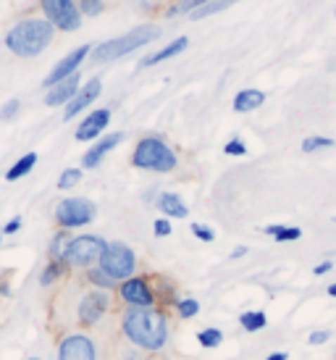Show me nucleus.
I'll use <instances>...</instances> for the list:
<instances>
[{
  "label": "nucleus",
  "instance_id": "f257e3e1",
  "mask_svg": "<svg viewBox=\"0 0 336 360\" xmlns=\"http://www.w3.org/2000/svg\"><path fill=\"white\" fill-rule=\"evenodd\" d=\"M113 305H116L113 292L87 287L79 279V284H69L53 297L50 319L53 323H60L63 331L95 329L108 313H113Z\"/></svg>",
  "mask_w": 336,
  "mask_h": 360
},
{
  "label": "nucleus",
  "instance_id": "f03ea898",
  "mask_svg": "<svg viewBox=\"0 0 336 360\" xmlns=\"http://www.w3.org/2000/svg\"><path fill=\"white\" fill-rule=\"evenodd\" d=\"M119 331L124 342L134 345L145 355H158L171 340V316L163 308H121Z\"/></svg>",
  "mask_w": 336,
  "mask_h": 360
},
{
  "label": "nucleus",
  "instance_id": "7ed1b4c3",
  "mask_svg": "<svg viewBox=\"0 0 336 360\" xmlns=\"http://www.w3.org/2000/svg\"><path fill=\"white\" fill-rule=\"evenodd\" d=\"M56 37V27L48 19H21L6 34V48L19 58H34Z\"/></svg>",
  "mask_w": 336,
  "mask_h": 360
},
{
  "label": "nucleus",
  "instance_id": "20e7f679",
  "mask_svg": "<svg viewBox=\"0 0 336 360\" xmlns=\"http://www.w3.org/2000/svg\"><path fill=\"white\" fill-rule=\"evenodd\" d=\"M131 166L139 171H153V174H171L179 166V155L163 137L150 134L134 145Z\"/></svg>",
  "mask_w": 336,
  "mask_h": 360
},
{
  "label": "nucleus",
  "instance_id": "39448f33",
  "mask_svg": "<svg viewBox=\"0 0 336 360\" xmlns=\"http://www.w3.org/2000/svg\"><path fill=\"white\" fill-rule=\"evenodd\" d=\"M158 37H160L158 27L155 24H145V27H137V30L127 32L121 37H113V40H105L103 45H98L92 51V58L98 60V63H103V60H116L121 56H129V53L145 48L148 42L158 40Z\"/></svg>",
  "mask_w": 336,
  "mask_h": 360
},
{
  "label": "nucleus",
  "instance_id": "423d86ee",
  "mask_svg": "<svg viewBox=\"0 0 336 360\" xmlns=\"http://www.w3.org/2000/svg\"><path fill=\"white\" fill-rule=\"evenodd\" d=\"M105 237H100V234H77V237H71L69 248L63 252V260H66V266L71 271H87L92 266H98L100 258H103V252H105Z\"/></svg>",
  "mask_w": 336,
  "mask_h": 360
},
{
  "label": "nucleus",
  "instance_id": "0eeeda50",
  "mask_svg": "<svg viewBox=\"0 0 336 360\" xmlns=\"http://www.w3.org/2000/svg\"><path fill=\"white\" fill-rule=\"evenodd\" d=\"M56 360H100V345L89 329H71L58 334Z\"/></svg>",
  "mask_w": 336,
  "mask_h": 360
},
{
  "label": "nucleus",
  "instance_id": "6e6552de",
  "mask_svg": "<svg viewBox=\"0 0 336 360\" xmlns=\"http://www.w3.org/2000/svg\"><path fill=\"white\" fill-rule=\"evenodd\" d=\"M98 266L105 271L113 281H124V279H131V276L137 274L139 258L127 242H108Z\"/></svg>",
  "mask_w": 336,
  "mask_h": 360
},
{
  "label": "nucleus",
  "instance_id": "1a4fd4ad",
  "mask_svg": "<svg viewBox=\"0 0 336 360\" xmlns=\"http://www.w3.org/2000/svg\"><path fill=\"white\" fill-rule=\"evenodd\" d=\"M113 297L121 308H155V290H153V276L134 274L131 279L119 281V287L113 290Z\"/></svg>",
  "mask_w": 336,
  "mask_h": 360
},
{
  "label": "nucleus",
  "instance_id": "9d476101",
  "mask_svg": "<svg viewBox=\"0 0 336 360\" xmlns=\"http://www.w3.org/2000/svg\"><path fill=\"white\" fill-rule=\"evenodd\" d=\"M95 216H98V208L87 198H63L56 205V224H58V229L66 231L87 226V224L95 221Z\"/></svg>",
  "mask_w": 336,
  "mask_h": 360
},
{
  "label": "nucleus",
  "instance_id": "9b49d317",
  "mask_svg": "<svg viewBox=\"0 0 336 360\" xmlns=\"http://www.w3.org/2000/svg\"><path fill=\"white\" fill-rule=\"evenodd\" d=\"M45 19L63 32H77L82 27V13L79 6L74 0H40Z\"/></svg>",
  "mask_w": 336,
  "mask_h": 360
},
{
  "label": "nucleus",
  "instance_id": "f8f14e48",
  "mask_svg": "<svg viewBox=\"0 0 336 360\" xmlns=\"http://www.w3.org/2000/svg\"><path fill=\"white\" fill-rule=\"evenodd\" d=\"M89 53H92V45H82V48H77V51H71L69 56H63V58H60L58 63L53 66V71H50L48 77H45L42 87H45V90H50V87H56L58 82L69 79L71 74H77Z\"/></svg>",
  "mask_w": 336,
  "mask_h": 360
},
{
  "label": "nucleus",
  "instance_id": "ddd939ff",
  "mask_svg": "<svg viewBox=\"0 0 336 360\" xmlns=\"http://www.w3.org/2000/svg\"><path fill=\"white\" fill-rule=\"evenodd\" d=\"M100 90H103V82H100V77H92V79H87L84 84L79 87V92L74 95V101L63 108V121H69V119H77L82 110L89 108L92 103L100 98Z\"/></svg>",
  "mask_w": 336,
  "mask_h": 360
},
{
  "label": "nucleus",
  "instance_id": "4468645a",
  "mask_svg": "<svg viewBox=\"0 0 336 360\" xmlns=\"http://www.w3.org/2000/svg\"><path fill=\"white\" fill-rule=\"evenodd\" d=\"M108 124H110V108L92 110V113H87V116L82 119V124L77 127V131H74V137L79 142L98 140V137H103V131H105Z\"/></svg>",
  "mask_w": 336,
  "mask_h": 360
},
{
  "label": "nucleus",
  "instance_id": "2eb2a0df",
  "mask_svg": "<svg viewBox=\"0 0 336 360\" xmlns=\"http://www.w3.org/2000/svg\"><path fill=\"white\" fill-rule=\"evenodd\" d=\"M121 140H124V134H121V131H110V134H105V137H100V140L95 142L84 155H82V169L84 171L98 169L100 163H103V158H105L113 148H119Z\"/></svg>",
  "mask_w": 336,
  "mask_h": 360
},
{
  "label": "nucleus",
  "instance_id": "dca6fc26",
  "mask_svg": "<svg viewBox=\"0 0 336 360\" xmlns=\"http://www.w3.org/2000/svg\"><path fill=\"white\" fill-rule=\"evenodd\" d=\"M82 87V74L77 71V74H71L69 79L58 82L56 87H50L48 92H45V105H50V108H66L71 101H74V95L79 92Z\"/></svg>",
  "mask_w": 336,
  "mask_h": 360
},
{
  "label": "nucleus",
  "instance_id": "f3484780",
  "mask_svg": "<svg viewBox=\"0 0 336 360\" xmlns=\"http://www.w3.org/2000/svg\"><path fill=\"white\" fill-rule=\"evenodd\" d=\"M155 208L163 213V219H187L189 216V208L184 198L176 195V192H160L158 198H155Z\"/></svg>",
  "mask_w": 336,
  "mask_h": 360
},
{
  "label": "nucleus",
  "instance_id": "a211bd4d",
  "mask_svg": "<svg viewBox=\"0 0 336 360\" xmlns=\"http://www.w3.org/2000/svg\"><path fill=\"white\" fill-rule=\"evenodd\" d=\"M66 279H71V269L66 266V260H48L40 271V290H50Z\"/></svg>",
  "mask_w": 336,
  "mask_h": 360
},
{
  "label": "nucleus",
  "instance_id": "6ab92c4d",
  "mask_svg": "<svg viewBox=\"0 0 336 360\" xmlns=\"http://www.w3.org/2000/svg\"><path fill=\"white\" fill-rule=\"evenodd\" d=\"M153 290H155V300H158V308L168 310L174 308V302L181 297L179 290L174 287V281L168 276H153Z\"/></svg>",
  "mask_w": 336,
  "mask_h": 360
},
{
  "label": "nucleus",
  "instance_id": "aec40b11",
  "mask_svg": "<svg viewBox=\"0 0 336 360\" xmlns=\"http://www.w3.org/2000/svg\"><path fill=\"white\" fill-rule=\"evenodd\" d=\"M263 103H266V92L250 87V90H239L237 95H234V103H231V105H234L237 113H252V110H257Z\"/></svg>",
  "mask_w": 336,
  "mask_h": 360
},
{
  "label": "nucleus",
  "instance_id": "412c9836",
  "mask_svg": "<svg viewBox=\"0 0 336 360\" xmlns=\"http://www.w3.org/2000/svg\"><path fill=\"white\" fill-rule=\"evenodd\" d=\"M187 45H189L187 37H176V40H171V42H168L166 48H160L158 53H153V56H148V58H142V60H139V66L145 69V66H155V63H163V60L174 58V56H179V53H184V51H187Z\"/></svg>",
  "mask_w": 336,
  "mask_h": 360
},
{
  "label": "nucleus",
  "instance_id": "4be33fe9",
  "mask_svg": "<svg viewBox=\"0 0 336 360\" xmlns=\"http://www.w3.org/2000/svg\"><path fill=\"white\" fill-rule=\"evenodd\" d=\"M82 281L87 284V287H95V290H105V292H113L119 287V281H113L105 274V271L100 269V266H92V269L82 271Z\"/></svg>",
  "mask_w": 336,
  "mask_h": 360
},
{
  "label": "nucleus",
  "instance_id": "5701e85b",
  "mask_svg": "<svg viewBox=\"0 0 336 360\" xmlns=\"http://www.w3.org/2000/svg\"><path fill=\"white\" fill-rule=\"evenodd\" d=\"M239 326L247 331V334L263 331L268 326V313L266 310H245V313L239 316Z\"/></svg>",
  "mask_w": 336,
  "mask_h": 360
},
{
  "label": "nucleus",
  "instance_id": "b1692460",
  "mask_svg": "<svg viewBox=\"0 0 336 360\" xmlns=\"http://www.w3.org/2000/svg\"><path fill=\"white\" fill-rule=\"evenodd\" d=\"M34 166H37V153H24V155L6 171V181H19L21 176H27Z\"/></svg>",
  "mask_w": 336,
  "mask_h": 360
},
{
  "label": "nucleus",
  "instance_id": "393cba45",
  "mask_svg": "<svg viewBox=\"0 0 336 360\" xmlns=\"http://www.w3.org/2000/svg\"><path fill=\"white\" fill-rule=\"evenodd\" d=\"M268 237H273L276 242H297L302 237V229L299 226H287V224H271L263 229Z\"/></svg>",
  "mask_w": 336,
  "mask_h": 360
},
{
  "label": "nucleus",
  "instance_id": "a878e982",
  "mask_svg": "<svg viewBox=\"0 0 336 360\" xmlns=\"http://www.w3.org/2000/svg\"><path fill=\"white\" fill-rule=\"evenodd\" d=\"M71 242V231L66 229H58L53 237H50V245H48V260H63V252L69 248Z\"/></svg>",
  "mask_w": 336,
  "mask_h": 360
},
{
  "label": "nucleus",
  "instance_id": "bb28decb",
  "mask_svg": "<svg viewBox=\"0 0 336 360\" xmlns=\"http://www.w3.org/2000/svg\"><path fill=\"white\" fill-rule=\"evenodd\" d=\"M174 313H176V319H181V321L195 319L200 313V300H195V297H179V300L174 302Z\"/></svg>",
  "mask_w": 336,
  "mask_h": 360
},
{
  "label": "nucleus",
  "instance_id": "cd10ccee",
  "mask_svg": "<svg viewBox=\"0 0 336 360\" xmlns=\"http://www.w3.org/2000/svg\"><path fill=\"white\" fill-rule=\"evenodd\" d=\"M198 342H200V347H205V350H216V347H221V342H224V331L216 329V326L200 329Z\"/></svg>",
  "mask_w": 336,
  "mask_h": 360
},
{
  "label": "nucleus",
  "instance_id": "c85d7f7f",
  "mask_svg": "<svg viewBox=\"0 0 336 360\" xmlns=\"http://www.w3.org/2000/svg\"><path fill=\"white\" fill-rule=\"evenodd\" d=\"M234 3H239V0H213V3H208V6H202V8H198L195 13H189V19H208V16H213V13H221L224 8H231Z\"/></svg>",
  "mask_w": 336,
  "mask_h": 360
},
{
  "label": "nucleus",
  "instance_id": "c756f323",
  "mask_svg": "<svg viewBox=\"0 0 336 360\" xmlns=\"http://www.w3.org/2000/svg\"><path fill=\"white\" fill-rule=\"evenodd\" d=\"M326 148H334V140H331V137L313 134V137H305V140H302V153H318V150H326Z\"/></svg>",
  "mask_w": 336,
  "mask_h": 360
},
{
  "label": "nucleus",
  "instance_id": "7c9ffc66",
  "mask_svg": "<svg viewBox=\"0 0 336 360\" xmlns=\"http://www.w3.org/2000/svg\"><path fill=\"white\" fill-rule=\"evenodd\" d=\"M208 3H213V0H181V3H176L174 8H168V16H179V13H195L198 8H202V6H208Z\"/></svg>",
  "mask_w": 336,
  "mask_h": 360
},
{
  "label": "nucleus",
  "instance_id": "2f4dec72",
  "mask_svg": "<svg viewBox=\"0 0 336 360\" xmlns=\"http://www.w3.org/2000/svg\"><path fill=\"white\" fill-rule=\"evenodd\" d=\"M82 181V169H66L58 176V190H71Z\"/></svg>",
  "mask_w": 336,
  "mask_h": 360
},
{
  "label": "nucleus",
  "instance_id": "473e14b6",
  "mask_svg": "<svg viewBox=\"0 0 336 360\" xmlns=\"http://www.w3.org/2000/svg\"><path fill=\"white\" fill-rule=\"evenodd\" d=\"M19 110H21V101L19 98H11V101H6L0 105V121H13L19 116Z\"/></svg>",
  "mask_w": 336,
  "mask_h": 360
},
{
  "label": "nucleus",
  "instance_id": "72a5a7b5",
  "mask_svg": "<svg viewBox=\"0 0 336 360\" xmlns=\"http://www.w3.org/2000/svg\"><path fill=\"white\" fill-rule=\"evenodd\" d=\"M224 153H226V155H234V158H242V155H247V145L239 140V137H231V140L224 145Z\"/></svg>",
  "mask_w": 336,
  "mask_h": 360
},
{
  "label": "nucleus",
  "instance_id": "f704fd0d",
  "mask_svg": "<svg viewBox=\"0 0 336 360\" xmlns=\"http://www.w3.org/2000/svg\"><path fill=\"white\" fill-rule=\"evenodd\" d=\"M103 8H105L103 0H82L79 3V13H84V16H98V13H103Z\"/></svg>",
  "mask_w": 336,
  "mask_h": 360
},
{
  "label": "nucleus",
  "instance_id": "c9c22d12",
  "mask_svg": "<svg viewBox=\"0 0 336 360\" xmlns=\"http://www.w3.org/2000/svg\"><path fill=\"white\" fill-rule=\"evenodd\" d=\"M192 234H195L200 242H213V240H216V231L210 229V226H205V224H192Z\"/></svg>",
  "mask_w": 336,
  "mask_h": 360
},
{
  "label": "nucleus",
  "instance_id": "e433bc0d",
  "mask_svg": "<svg viewBox=\"0 0 336 360\" xmlns=\"http://www.w3.org/2000/svg\"><path fill=\"white\" fill-rule=\"evenodd\" d=\"M171 231H174V226H171V221L168 219L153 221V234H155V237H171Z\"/></svg>",
  "mask_w": 336,
  "mask_h": 360
},
{
  "label": "nucleus",
  "instance_id": "4c0bfd02",
  "mask_svg": "<svg viewBox=\"0 0 336 360\" xmlns=\"http://www.w3.org/2000/svg\"><path fill=\"white\" fill-rule=\"evenodd\" d=\"M148 355L142 350H137L134 345H129V342H124V347H121V360H145Z\"/></svg>",
  "mask_w": 336,
  "mask_h": 360
},
{
  "label": "nucleus",
  "instance_id": "58836bf2",
  "mask_svg": "<svg viewBox=\"0 0 336 360\" xmlns=\"http://www.w3.org/2000/svg\"><path fill=\"white\" fill-rule=\"evenodd\" d=\"M334 334L328 329H316V331H310V337H307V342L313 345V347H318V345H326L328 340H331Z\"/></svg>",
  "mask_w": 336,
  "mask_h": 360
},
{
  "label": "nucleus",
  "instance_id": "ea45409f",
  "mask_svg": "<svg viewBox=\"0 0 336 360\" xmlns=\"http://www.w3.org/2000/svg\"><path fill=\"white\" fill-rule=\"evenodd\" d=\"M21 224H24V221H21V216H13V219H11L8 224L3 226V237H8V234H16V231L21 229Z\"/></svg>",
  "mask_w": 336,
  "mask_h": 360
},
{
  "label": "nucleus",
  "instance_id": "a19ab883",
  "mask_svg": "<svg viewBox=\"0 0 336 360\" xmlns=\"http://www.w3.org/2000/svg\"><path fill=\"white\" fill-rule=\"evenodd\" d=\"M331 269H334V260H321L316 269H313V274H316V276H323V274H328Z\"/></svg>",
  "mask_w": 336,
  "mask_h": 360
},
{
  "label": "nucleus",
  "instance_id": "79ce46f5",
  "mask_svg": "<svg viewBox=\"0 0 336 360\" xmlns=\"http://www.w3.org/2000/svg\"><path fill=\"white\" fill-rule=\"evenodd\" d=\"M247 248H245V245H239V248H234V250H231V255H228V258L231 260H239V258H245V255H247Z\"/></svg>",
  "mask_w": 336,
  "mask_h": 360
},
{
  "label": "nucleus",
  "instance_id": "37998d69",
  "mask_svg": "<svg viewBox=\"0 0 336 360\" xmlns=\"http://www.w3.org/2000/svg\"><path fill=\"white\" fill-rule=\"evenodd\" d=\"M0 297H11V281L0 279Z\"/></svg>",
  "mask_w": 336,
  "mask_h": 360
},
{
  "label": "nucleus",
  "instance_id": "c03bdc74",
  "mask_svg": "<svg viewBox=\"0 0 336 360\" xmlns=\"http://www.w3.org/2000/svg\"><path fill=\"white\" fill-rule=\"evenodd\" d=\"M266 360H289V355L284 350H278V352H271Z\"/></svg>",
  "mask_w": 336,
  "mask_h": 360
},
{
  "label": "nucleus",
  "instance_id": "a18cd8bd",
  "mask_svg": "<svg viewBox=\"0 0 336 360\" xmlns=\"http://www.w3.org/2000/svg\"><path fill=\"white\" fill-rule=\"evenodd\" d=\"M326 292H328V297H334V300H336V281H334V284H328Z\"/></svg>",
  "mask_w": 336,
  "mask_h": 360
},
{
  "label": "nucleus",
  "instance_id": "49530a36",
  "mask_svg": "<svg viewBox=\"0 0 336 360\" xmlns=\"http://www.w3.org/2000/svg\"><path fill=\"white\" fill-rule=\"evenodd\" d=\"M27 360H40V358H37V355H32V358H27Z\"/></svg>",
  "mask_w": 336,
  "mask_h": 360
},
{
  "label": "nucleus",
  "instance_id": "de8ad7c7",
  "mask_svg": "<svg viewBox=\"0 0 336 360\" xmlns=\"http://www.w3.org/2000/svg\"><path fill=\"white\" fill-rule=\"evenodd\" d=\"M0 245H3V231H0Z\"/></svg>",
  "mask_w": 336,
  "mask_h": 360
},
{
  "label": "nucleus",
  "instance_id": "09e8293b",
  "mask_svg": "<svg viewBox=\"0 0 336 360\" xmlns=\"http://www.w3.org/2000/svg\"><path fill=\"white\" fill-rule=\"evenodd\" d=\"M334 16H336V11H334Z\"/></svg>",
  "mask_w": 336,
  "mask_h": 360
}]
</instances>
